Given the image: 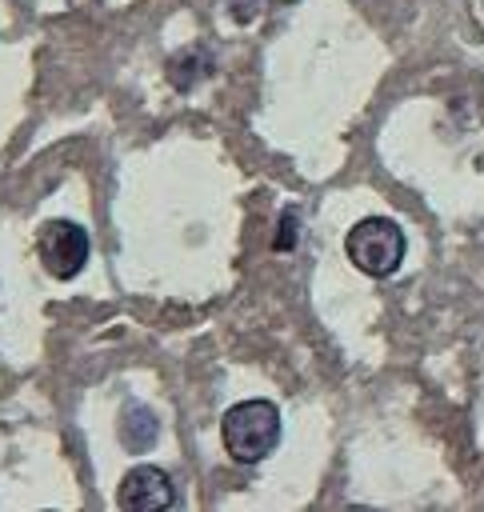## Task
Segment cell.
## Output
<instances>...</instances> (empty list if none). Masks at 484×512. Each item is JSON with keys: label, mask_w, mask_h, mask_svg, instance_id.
I'll use <instances>...</instances> for the list:
<instances>
[{"label": "cell", "mask_w": 484, "mask_h": 512, "mask_svg": "<svg viewBox=\"0 0 484 512\" xmlns=\"http://www.w3.org/2000/svg\"><path fill=\"white\" fill-rule=\"evenodd\" d=\"M88 252H92V240L76 220H48L36 232V256H40L44 272L56 280L80 276L88 264Z\"/></svg>", "instance_id": "obj_3"}, {"label": "cell", "mask_w": 484, "mask_h": 512, "mask_svg": "<svg viewBox=\"0 0 484 512\" xmlns=\"http://www.w3.org/2000/svg\"><path fill=\"white\" fill-rule=\"evenodd\" d=\"M116 432H120V444H124L128 452H148V448L156 444V436H160V420H156V412L144 408V404H124Z\"/></svg>", "instance_id": "obj_5"}, {"label": "cell", "mask_w": 484, "mask_h": 512, "mask_svg": "<svg viewBox=\"0 0 484 512\" xmlns=\"http://www.w3.org/2000/svg\"><path fill=\"white\" fill-rule=\"evenodd\" d=\"M220 436L236 464H260L280 444V408L272 400H240L224 412Z\"/></svg>", "instance_id": "obj_1"}, {"label": "cell", "mask_w": 484, "mask_h": 512, "mask_svg": "<svg viewBox=\"0 0 484 512\" xmlns=\"http://www.w3.org/2000/svg\"><path fill=\"white\" fill-rule=\"evenodd\" d=\"M280 228H284V232L276 236V248H292V236H296V212H292V208L284 212V220H280Z\"/></svg>", "instance_id": "obj_6"}, {"label": "cell", "mask_w": 484, "mask_h": 512, "mask_svg": "<svg viewBox=\"0 0 484 512\" xmlns=\"http://www.w3.org/2000/svg\"><path fill=\"white\" fill-rule=\"evenodd\" d=\"M116 504L124 512H160V508H172L176 504V488H172V476L156 464H136L128 468V476L120 480V492H116Z\"/></svg>", "instance_id": "obj_4"}, {"label": "cell", "mask_w": 484, "mask_h": 512, "mask_svg": "<svg viewBox=\"0 0 484 512\" xmlns=\"http://www.w3.org/2000/svg\"><path fill=\"white\" fill-rule=\"evenodd\" d=\"M404 248H408L404 228H400L396 220H388V216H368V220H360L356 228H348V236H344L348 260H352L364 276H376V280H380V276H392V272L400 268Z\"/></svg>", "instance_id": "obj_2"}]
</instances>
